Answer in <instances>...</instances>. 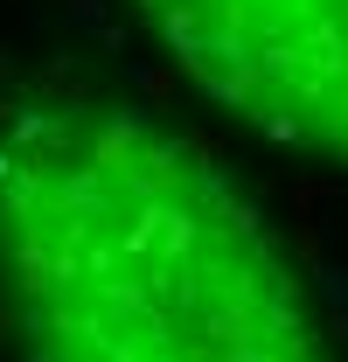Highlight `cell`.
<instances>
[{"mask_svg":"<svg viewBox=\"0 0 348 362\" xmlns=\"http://www.w3.org/2000/svg\"><path fill=\"white\" fill-rule=\"evenodd\" d=\"M0 320L21 362H335L251 195L77 70L0 90Z\"/></svg>","mask_w":348,"mask_h":362,"instance_id":"6da1fadb","label":"cell"},{"mask_svg":"<svg viewBox=\"0 0 348 362\" xmlns=\"http://www.w3.org/2000/svg\"><path fill=\"white\" fill-rule=\"evenodd\" d=\"M168 63L244 126L348 168V0H126Z\"/></svg>","mask_w":348,"mask_h":362,"instance_id":"7a4b0ae2","label":"cell"}]
</instances>
